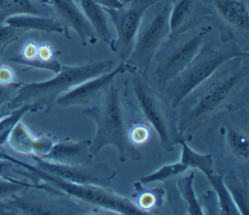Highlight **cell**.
<instances>
[{
  "instance_id": "cell-1",
  "label": "cell",
  "mask_w": 249,
  "mask_h": 215,
  "mask_svg": "<svg viewBox=\"0 0 249 215\" xmlns=\"http://www.w3.org/2000/svg\"><path fill=\"white\" fill-rule=\"evenodd\" d=\"M247 57H235L232 61L233 64H231V59L223 63L209 79L184 99L188 102L182 108L177 121V126L181 134L219 108L240 86L248 74Z\"/></svg>"
},
{
  "instance_id": "cell-2",
  "label": "cell",
  "mask_w": 249,
  "mask_h": 215,
  "mask_svg": "<svg viewBox=\"0 0 249 215\" xmlns=\"http://www.w3.org/2000/svg\"><path fill=\"white\" fill-rule=\"evenodd\" d=\"M112 66V60H96L78 65H61L60 70L50 80L20 85L16 96L8 102L7 107L16 109L21 105L30 104L33 111L44 109L48 113L61 94L89 79L110 71Z\"/></svg>"
},
{
  "instance_id": "cell-3",
  "label": "cell",
  "mask_w": 249,
  "mask_h": 215,
  "mask_svg": "<svg viewBox=\"0 0 249 215\" xmlns=\"http://www.w3.org/2000/svg\"><path fill=\"white\" fill-rule=\"evenodd\" d=\"M83 114L89 117L96 127L95 136L89 145L92 156L106 146H113L117 149L121 161H124L127 156L131 157V160L141 159V155L127 139L124 112L114 82L96 102L86 107Z\"/></svg>"
},
{
  "instance_id": "cell-4",
  "label": "cell",
  "mask_w": 249,
  "mask_h": 215,
  "mask_svg": "<svg viewBox=\"0 0 249 215\" xmlns=\"http://www.w3.org/2000/svg\"><path fill=\"white\" fill-rule=\"evenodd\" d=\"M0 158L6 159L13 163L18 164L24 167L27 170V177L34 181L43 180L50 188L55 189L56 191L67 195L69 197H74L86 203L98 206L110 211H113L118 214L123 215H147L148 213L144 212L138 208L135 203L121 195L109 190L106 187L89 185V184H79L64 180L53 174H50L37 166L27 164L25 162L19 161L15 158L9 156L5 152L0 150Z\"/></svg>"
},
{
  "instance_id": "cell-5",
  "label": "cell",
  "mask_w": 249,
  "mask_h": 215,
  "mask_svg": "<svg viewBox=\"0 0 249 215\" xmlns=\"http://www.w3.org/2000/svg\"><path fill=\"white\" fill-rule=\"evenodd\" d=\"M238 56H248V52L242 51L234 44L219 48L201 47L193 60L164 88L171 108H177L194 90L209 79L223 63Z\"/></svg>"
},
{
  "instance_id": "cell-6",
  "label": "cell",
  "mask_w": 249,
  "mask_h": 215,
  "mask_svg": "<svg viewBox=\"0 0 249 215\" xmlns=\"http://www.w3.org/2000/svg\"><path fill=\"white\" fill-rule=\"evenodd\" d=\"M211 30L205 25L192 32H170L169 40H164L157 52L155 69L152 74L155 86L164 90L166 84L174 79L196 55Z\"/></svg>"
},
{
  "instance_id": "cell-7",
  "label": "cell",
  "mask_w": 249,
  "mask_h": 215,
  "mask_svg": "<svg viewBox=\"0 0 249 215\" xmlns=\"http://www.w3.org/2000/svg\"><path fill=\"white\" fill-rule=\"evenodd\" d=\"M148 80L147 74L133 72L132 90L144 116L157 131L162 148L172 152L182 139L177 120Z\"/></svg>"
},
{
  "instance_id": "cell-8",
  "label": "cell",
  "mask_w": 249,
  "mask_h": 215,
  "mask_svg": "<svg viewBox=\"0 0 249 215\" xmlns=\"http://www.w3.org/2000/svg\"><path fill=\"white\" fill-rule=\"evenodd\" d=\"M171 5L170 1H165L148 19L143 17L132 50L124 61L133 72L147 74L157 52L170 33Z\"/></svg>"
},
{
  "instance_id": "cell-9",
  "label": "cell",
  "mask_w": 249,
  "mask_h": 215,
  "mask_svg": "<svg viewBox=\"0 0 249 215\" xmlns=\"http://www.w3.org/2000/svg\"><path fill=\"white\" fill-rule=\"evenodd\" d=\"M157 0H131L116 9L103 8L116 31V39L112 40L111 50L123 62L128 57L142 18Z\"/></svg>"
},
{
  "instance_id": "cell-10",
  "label": "cell",
  "mask_w": 249,
  "mask_h": 215,
  "mask_svg": "<svg viewBox=\"0 0 249 215\" xmlns=\"http://www.w3.org/2000/svg\"><path fill=\"white\" fill-rule=\"evenodd\" d=\"M36 161V166L50 174L64 180L108 188L117 172L103 163L98 164H62L49 161L36 155H31Z\"/></svg>"
},
{
  "instance_id": "cell-11",
  "label": "cell",
  "mask_w": 249,
  "mask_h": 215,
  "mask_svg": "<svg viewBox=\"0 0 249 215\" xmlns=\"http://www.w3.org/2000/svg\"><path fill=\"white\" fill-rule=\"evenodd\" d=\"M124 72L133 73L132 69L122 61L113 70L89 79L64 92L56 99L55 104L61 107L91 105L102 96L115 78Z\"/></svg>"
},
{
  "instance_id": "cell-12",
  "label": "cell",
  "mask_w": 249,
  "mask_h": 215,
  "mask_svg": "<svg viewBox=\"0 0 249 215\" xmlns=\"http://www.w3.org/2000/svg\"><path fill=\"white\" fill-rule=\"evenodd\" d=\"M10 61L57 73L61 64L56 58L54 47L49 42L38 43L34 40L26 41L20 51L9 58Z\"/></svg>"
},
{
  "instance_id": "cell-13",
  "label": "cell",
  "mask_w": 249,
  "mask_h": 215,
  "mask_svg": "<svg viewBox=\"0 0 249 215\" xmlns=\"http://www.w3.org/2000/svg\"><path fill=\"white\" fill-rule=\"evenodd\" d=\"M64 27H71L77 32L81 42L95 43L96 35L75 0H49Z\"/></svg>"
},
{
  "instance_id": "cell-14",
  "label": "cell",
  "mask_w": 249,
  "mask_h": 215,
  "mask_svg": "<svg viewBox=\"0 0 249 215\" xmlns=\"http://www.w3.org/2000/svg\"><path fill=\"white\" fill-rule=\"evenodd\" d=\"M89 145L90 140L89 139L61 140L54 142L51 150L40 158L62 164H88L91 162L93 157L89 152Z\"/></svg>"
},
{
  "instance_id": "cell-15",
  "label": "cell",
  "mask_w": 249,
  "mask_h": 215,
  "mask_svg": "<svg viewBox=\"0 0 249 215\" xmlns=\"http://www.w3.org/2000/svg\"><path fill=\"white\" fill-rule=\"evenodd\" d=\"M220 17L233 28L248 32L249 15L247 3L243 0H214Z\"/></svg>"
},
{
  "instance_id": "cell-16",
  "label": "cell",
  "mask_w": 249,
  "mask_h": 215,
  "mask_svg": "<svg viewBox=\"0 0 249 215\" xmlns=\"http://www.w3.org/2000/svg\"><path fill=\"white\" fill-rule=\"evenodd\" d=\"M6 24H9L16 28H21L24 30H37L47 33H60L67 34L66 28L59 21L45 17L42 15H17L8 18L5 20Z\"/></svg>"
},
{
  "instance_id": "cell-17",
  "label": "cell",
  "mask_w": 249,
  "mask_h": 215,
  "mask_svg": "<svg viewBox=\"0 0 249 215\" xmlns=\"http://www.w3.org/2000/svg\"><path fill=\"white\" fill-rule=\"evenodd\" d=\"M84 16L92 27L96 37L107 44H111L112 35L108 26V18L104 9L93 0H78Z\"/></svg>"
},
{
  "instance_id": "cell-18",
  "label": "cell",
  "mask_w": 249,
  "mask_h": 215,
  "mask_svg": "<svg viewBox=\"0 0 249 215\" xmlns=\"http://www.w3.org/2000/svg\"><path fill=\"white\" fill-rule=\"evenodd\" d=\"M181 145L180 161L188 168H196L203 172L208 179L213 173V161L210 154H200L193 150L187 142L182 138L179 142Z\"/></svg>"
},
{
  "instance_id": "cell-19",
  "label": "cell",
  "mask_w": 249,
  "mask_h": 215,
  "mask_svg": "<svg viewBox=\"0 0 249 215\" xmlns=\"http://www.w3.org/2000/svg\"><path fill=\"white\" fill-rule=\"evenodd\" d=\"M7 141L16 152L31 156L34 152L36 136L21 121H18L11 130Z\"/></svg>"
},
{
  "instance_id": "cell-20",
  "label": "cell",
  "mask_w": 249,
  "mask_h": 215,
  "mask_svg": "<svg viewBox=\"0 0 249 215\" xmlns=\"http://www.w3.org/2000/svg\"><path fill=\"white\" fill-rule=\"evenodd\" d=\"M207 180L216 194L221 213L227 215L240 214L234 199L225 183L224 176L222 174L213 173Z\"/></svg>"
},
{
  "instance_id": "cell-21",
  "label": "cell",
  "mask_w": 249,
  "mask_h": 215,
  "mask_svg": "<svg viewBox=\"0 0 249 215\" xmlns=\"http://www.w3.org/2000/svg\"><path fill=\"white\" fill-rule=\"evenodd\" d=\"M195 173L190 172V174L182 177L177 181V187L183 200L186 202L188 213L191 215H202L204 214L202 206L198 202L194 189Z\"/></svg>"
},
{
  "instance_id": "cell-22",
  "label": "cell",
  "mask_w": 249,
  "mask_h": 215,
  "mask_svg": "<svg viewBox=\"0 0 249 215\" xmlns=\"http://www.w3.org/2000/svg\"><path fill=\"white\" fill-rule=\"evenodd\" d=\"M42 15L30 0H0V24L13 16L17 15Z\"/></svg>"
},
{
  "instance_id": "cell-23",
  "label": "cell",
  "mask_w": 249,
  "mask_h": 215,
  "mask_svg": "<svg viewBox=\"0 0 249 215\" xmlns=\"http://www.w3.org/2000/svg\"><path fill=\"white\" fill-rule=\"evenodd\" d=\"M226 143L235 158L243 161H248L249 143L246 133L234 128H229L226 133Z\"/></svg>"
},
{
  "instance_id": "cell-24",
  "label": "cell",
  "mask_w": 249,
  "mask_h": 215,
  "mask_svg": "<svg viewBox=\"0 0 249 215\" xmlns=\"http://www.w3.org/2000/svg\"><path fill=\"white\" fill-rule=\"evenodd\" d=\"M194 0H177L172 3L169 13L170 32H181L193 7Z\"/></svg>"
},
{
  "instance_id": "cell-25",
  "label": "cell",
  "mask_w": 249,
  "mask_h": 215,
  "mask_svg": "<svg viewBox=\"0 0 249 215\" xmlns=\"http://www.w3.org/2000/svg\"><path fill=\"white\" fill-rule=\"evenodd\" d=\"M187 169H188V167L186 165H184L181 161L168 163V164L162 165L160 168H159L158 170H156L148 175L142 176L141 178H139L138 183H140L142 185H147V184H152V183H156V182L165 181L172 177L182 174Z\"/></svg>"
},
{
  "instance_id": "cell-26",
  "label": "cell",
  "mask_w": 249,
  "mask_h": 215,
  "mask_svg": "<svg viewBox=\"0 0 249 215\" xmlns=\"http://www.w3.org/2000/svg\"><path fill=\"white\" fill-rule=\"evenodd\" d=\"M29 111H33L32 105L24 104L16 108L13 112H9L0 120V148L5 142H7L9 134L15 125L20 121L25 113Z\"/></svg>"
},
{
  "instance_id": "cell-27",
  "label": "cell",
  "mask_w": 249,
  "mask_h": 215,
  "mask_svg": "<svg viewBox=\"0 0 249 215\" xmlns=\"http://www.w3.org/2000/svg\"><path fill=\"white\" fill-rule=\"evenodd\" d=\"M162 195L163 193L160 189L147 190L139 193L138 197H136V201L134 203L138 208L146 213H149L151 209H153L157 205H160Z\"/></svg>"
},
{
  "instance_id": "cell-28",
  "label": "cell",
  "mask_w": 249,
  "mask_h": 215,
  "mask_svg": "<svg viewBox=\"0 0 249 215\" xmlns=\"http://www.w3.org/2000/svg\"><path fill=\"white\" fill-rule=\"evenodd\" d=\"M25 32L26 30L21 28H16L9 24H0V64L6 48L12 43L18 40L20 36Z\"/></svg>"
},
{
  "instance_id": "cell-29",
  "label": "cell",
  "mask_w": 249,
  "mask_h": 215,
  "mask_svg": "<svg viewBox=\"0 0 249 215\" xmlns=\"http://www.w3.org/2000/svg\"><path fill=\"white\" fill-rule=\"evenodd\" d=\"M150 138V128L145 125H134L127 132V139L132 145H142Z\"/></svg>"
},
{
  "instance_id": "cell-30",
  "label": "cell",
  "mask_w": 249,
  "mask_h": 215,
  "mask_svg": "<svg viewBox=\"0 0 249 215\" xmlns=\"http://www.w3.org/2000/svg\"><path fill=\"white\" fill-rule=\"evenodd\" d=\"M53 143L54 142L47 136L36 137V141H35V145H34V152L32 155H36L39 157L46 155L51 150Z\"/></svg>"
},
{
  "instance_id": "cell-31",
  "label": "cell",
  "mask_w": 249,
  "mask_h": 215,
  "mask_svg": "<svg viewBox=\"0 0 249 215\" xmlns=\"http://www.w3.org/2000/svg\"><path fill=\"white\" fill-rule=\"evenodd\" d=\"M16 83L18 82L15 71L8 65L0 64V85L9 86Z\"/></svg>"
},
{
  "instance_id": "cell-32",
  "label": "cell",
  "mask_w": 249,
  "mask_h": 215,
  "mask_svg": "<svg viewBox=\"0 0 249 215\" xmlns=\"http://www.w3.org/2000/svg\"><path fill=\"white\" fill-rule=\"evenodd\" d=\"M20 85V83H16L9 86L0 85V105L5 102H9L11 96L17 92Z\"/></svg>"
},
{
  "instance_id": "cell-33",
  "label": "cell",
  "mask_w": 249,
  "mask_h": 215,
  "mask_svg": "<svg viewBox=\"0 0 249 215\" xmlns=\"http://www.w3.org/2000/svg\"><path fill=\"white\" fill-rule=\"evenodd\" d=\"M95 3L100 5L102 8L106 9H116L123 6L122 3H120L118 0H93Z\"/></svg>"
},
{
  "instance_id": "cell-34",
  "label": "cell",
  "mask_w": 249,
  "mask_h": 215,
  "mask_svg": "<svg viewBox=\"0 0 249 215\" xmlns=\"http://www.w3.org/2000/svg\"><path fill=\"white\" fill-rule=\"evenodd\" d=\"M9 112H10V111H3V112H1V113H0V120H1L4 116H6Z\"/></svg>"
},
{
  "instance_id": "cell-35",
  "label": "cell",
  "mask_w": 249,
  "mask_h": 215,
  "mask_svg": "<svg viewBox=\"0 0 249 215\" xmlns=\"http://www.w3.org/2000/svg\"><path fill=\"white\" fill-rule=\"evenodd\" d=\"M120 3H122L123 5H124V4H126V3H128V2H130L131 0H118Z\"/></svg>"
}]
</instances>
